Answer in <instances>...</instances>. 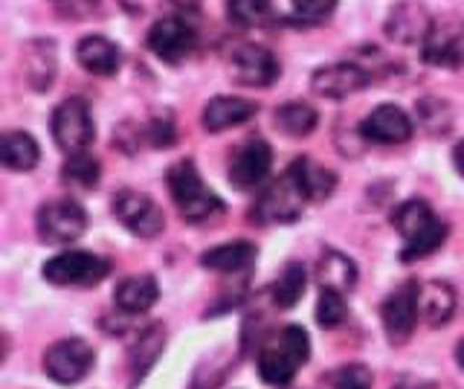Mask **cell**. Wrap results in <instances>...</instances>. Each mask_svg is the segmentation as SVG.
I'll return each mask as SVG.
<instances>
[{"mask_svg": "<svg viewBox=\"0 0 464 389\" xmlns=\"http://www.w3.org/2000/svg\"><path fill=\"white\" fill-rule=\"evenodd\" d=\"M287 169L294 171V178L302 186V192L308 200H325L334 195V190H337V175L325 166H316L314 160H308V157L294 160Z\"/></svg>", "mask_w": 464, "mask_h": 389, "instance_id": "26", "label": "cell"}, {"mask_svg": "<svg viewBox=\"0 0 464 389\" xmlns=\"http://www.w3.org/2000/svg\"><path fill=\"white\" fill-rule=\"evenodd\" d=\"M256 244L250 241H229L221 244V248H212L200 256V265L207 270H218V273H241V270H250L256 262Z\"/></svg>", "mask_w": 464, "mask_h": 389, "instance_id": "24", "label": "cell"}, {"mask_svg": "<svg viewBox=\"0 0 464 389\" xmlns=\"http://www.w3.org/2000/svg\"><path fill=\"white\" fill-rule=\"evenodd\" d=\"M55 4H62V0H55Z\"/></svg>", "mask_w": 464, "mask_h": 389, "instance_id": "42", "label": "cell"}, {"mask_svg": "<svg viewBox=\"0 0 464 389\" xmlns=\"http://www.w3.org/2000/svg\"><path fill=\"white\" fill-rule=\"evenodd\" d=\"M308 204L302 186L296 183L294 171H285V175L276 180L273 186H267L265 195H258L256 207H253V221L256 224H294L302 207Z\"/></svg>", "mask_w": 464, "mask_h": 389, "instance_id": "7", "label": "cell"}, {"mask_svg": "<svg viewBox=\"0 0 464 389\" xmlns=\"http://www.w3.org/2000/svg\"><path fill=\"white\" fill-rule=\"evenodd\" d=\"M343 320H345V294L323 287L316 302V323L323 328H337L343 326Z\"/></svg>", "mask_w": 464, "mask_h": 389, "instance_id": "33", "label": "cell"}, {"mask_svg": "<svg viewBox=\"0 0 464 389\" xmlns=\"http://www.w3.org/2000/svg\"><path fill=\"white\" fill-rule=\"evenodd\" d=\"M120 4L125 12H130V15H145V12L157 9L160 0H120Z\"/></svg>", "mask_w": 464, "mask_h": 389, "instance_id": "37", "label": "cell"}, {"mask_svg": "<svg viewBox=\"0 0 464 389\" xmlns=\"http://www.w3.org/2000/svg\"><path fill=\"white\" fill-rule=\"evenodd\" d=\"M174 4H180V6H198V0H174Z\"/></svg>", "mask_w": 464, "mask_h": 389, "instance_id": "41", "label": "cell"}, {"mask_svg": "<svg viewBox=\"0 0 464 389\" xmlns=\"http://www.w3.org/2000/svg\"><path fill=\"white\" fill-rule=\"evenodd\" d=\"M62 178L72 186H82V190H93L102 178V166L96 157L79 151V154H70V160L62 169Z\"/></svg>", "mask_w": 464, "mask_h": 389, "instance_id": "31", "label": "cell"}, {"mask_svg": "<svg viewBox=\"0 0 464 389\" xmlns=\"http://www.w3.org/2000/svg\"><path fill=\"white\" fill-rule=\"evenodd\" d=\"M163 349H166V328L163 326L154 323L145 331H140V337L134 340V345H130V357H128V369H130L134 384L145 378V372L157 364V357Z\"/></svg>", "mask_w": 464, "mask_h": 389, "instance_id": "25", "label": "cell"}, {"mask_svg": "<svg viewBox=\"0 0 464 389\" xmlns=\"http://www.w3.org/2000/svg\"><path fill=\"white\" fill-rule=\"evenodd\" d=\"M273 120L276 128L287 137H308L314 134V128L319 122L316 111L308 102H285L282 108H276Z\"/></svg>", "mask_w": 464, "mask_h": 389, "instance_id": "29", "label": "cell"}, {"mask_svg": "<svg viewBox=\"0 0 464 389\" xmlns=\"http://www.w3.org/2000/svg\"><path fill=\"white\" fill-rule=\"evenodd\" d=\"M290 6H294V18L299 24H323L334 15V9H337V0H290Z\"/></svg>", "mask_w": 464, "mask_h": 389, "instance_id": "35", "label": "cell"}, {"mask_svg": "<svg viewBox=\"0 0 464 389\" xmlns=\"http://www.w3.org/2000/svg\"><path fill=\"white\" fill-rule=\"evenodd\" d=\"M372 76L354 62H337L328 67L314 70L311 76V91L323 99H345L362 88H369Z\"/></svg>", "mask_w": 464, "mask_h": 389, "instance_id": "15", "label": "cell"}, {"mask_svg": "<svg viewBox=\"0 0 464 389\" xmlns=\"http://www.w3.org/2000/svg\"><path fill=\"white\" fill-rule=\"evenodd\" d=\"M453 163H456V171L464 178V140H461L459 146L453 149Z\"/></svg>", "mask_w": 464, "mask_h": 389, "instance_id": "38", "label": "cell"}, {"mask_svg": "<svg viewBox=\"0 0 464 389\" xmlns=\"http://www.w3.org/2000/svg\"><path fill=\"white\" fill-rule=\"evenodd\" d=\"M418 311L430 328H441L456 314V291L447 282H424L418 287Z\"/></svg>", "mask_w": 464, "mask_h": 389, "instance_id": "20", "label": "cell"}, {"mask_svg": "<svg viewBox=\"0 0 464 389\" xmlns=\"http://www.w3.org/2000/svg\"><path fill=\"white\" fill-rule=\"evenodd\" d=\"M93 364H96L93 345L82 337H64L44 352V372L62 386H76L79 381H84Z\"/></svg>", "mask_w": 464, "mask_h": 389, "instance_id": "6", "label": "cell"}, {"mask_svg": "<svg viewBox=\"0 0 464 389\" xmlns=\"http://www.w3.org/2000/svg\"><path fill=\"white\" fill-rule=\"evenodd\" d=\"M171 200L178 204L180 215L188 224H207L212 219H221L227 212L224 200L218 198L207 183L200 180L192 160H178L166 175Z\"/></svg>", "mask_w": 464, "mask_h": 389, "instance_id": "3", "label": "cell"}, {"mask_svg": "<svg viewBox=\"0 0 464 389\" xmlns=\"http://www.w3.org/2000/svg\"><path fill=\"white\" fill-rule=\"evenodd\" d=\"M316 282L328 291L352 294L357 285V265L340 250H325L316 265Z\"/></svg>", "mask_w": 464, "mask_h": 389, "instance_id": "22", "label": "cell"}, {"mask_svg": "<svg viewBox=\"0 0 464 389\" xmlns=\"http://www.w3.org/2000/svg\"><path fill=\"white\" fill-rule=\"evenodd\" d=\"M392 224L403 236L406 248L401 250V262H415L444 248L447 241V224L430 209L427 200H406L392 215Z\"/></svg>", "mask_w": 464, "mask_h": 389, "instance_id": "2", "label": "cell"}, {"mask_svg": "<svg viewBox=\"0 0 464 389\" xmlns=\"http://www.w3.org/2000/svg\"><path fill=\"white\" fill-rule=\"evenodd\" d=\"M311 340L302 326H285L261 343L258 352V374L267 386H287L296 372L308 364Z\"/></svg>", "mask_w": 464, "mask_h": 389, "instance_id": "1", "label": "cell"}, {"mask_svg": "<svg viewBox=\"0 0 464 389\" xmlns=\"http://www.w3.org/2000/svg\"><path fill=\"white\" fill-rule=\"evenodd\" d=\"M273 166V151L265 140H246L241 146L232 151L229 157V183L238 186V190H256V186L270 175Z\"/></svg>", "mask_w": 464, "mask_h": 389, "instance_id": "14", "label": "cell"}, {"mask_svg": "<svg viewBox=\"0 0 464 389\" xmlns=\"http://www.w3.org/2000/svg\"><path fill=\"white\" fill-rule=\"evenodd\" d=\"M41 273L50 285H58V287H91L108 277L111 262L96 253L67 250L62 256H53Z\"/></svg>", "mask_w": 464, "mask_h": 389, "instance_id": "4", "label": "cell"}, {"mask_svg": "<svg viewBox=\"0 0 464 389\" xmlns=\"http://www.w3.org/2000/svg\"><path fill=\"white\" fill-rule=\"evenodd\" d=\"M395 389H432L430 384H420V381H410V378H406V381H401Z\"/></svg>", "mask_w": 464, "mask_h": 389, "instance_id": "39", "label": "cell"}, {"mask_svg": "<svg viewBox=\"0 0 464 389\" xmlns=\"http://www.w3.org/2000/svg\"><path fill=\"white\" fill-rule=\"evenodd\" d=\"M418 122L424 125L430 134H447L453 117H450V108L444 102H439V99H420L418 102Z\"/></svg>", "mask_w": 464, "mask_h": 389, "instance_id": "34", "label": "cell"}, {"mask_svg": "<svg viewBox=\"0 0 464 389\" xmlns=\"http://www.w3.org/2000/svg\"><path fill=\"white\" fill-rule=\"evenodd\" d=\"M418 287L415 282H403L401 287H395L381 306V320H383V328L389 340L401 345L412 337V331L418 326Z\"/></svg>", "mask_w": 464, "mask_h": 389, "instance_id": "11", "label": "cell"}, {"mask_svg": "<svg viewBox=\"0 0 464 389\" xmlns=\"http://www.w3.org/2000/svg\"><path fill=\"white\" fill-rule=\"evenodd\" d=\"M372 384H374V374L362 364H345L319 378V389H372Z\"/></svg>", "mask_w": 464, "mask_h": 389, "instance_id": "30", "label": "cell"}, {"mask_svg": "<svg viewBox=\"0 0 464 389\" xmlns=\"http://www.w3.org/2000/svg\"><path fill=\"white\" fill-rule=\"evenodd\" d=\"M304 285H308V273H304V265L287 262L285 270L279 273V279H276L273 287H270L273 306L282 308V311H290L304 297Z\"/></svg>", "mask_w": 464, "mask_h": 389, "instance_id": "28", "label": "cell"}, {"mask_svg": "<svg viewBox=\"0 0 464 389\" xmlns=\"http://www.w3.org/2000/svg\"><path fill=\"white\" fill-rule=\"evenodd\" d=\"M38 236L47 244H70L84 236L87 229V212L76 200H50L38 209Z\"/></svg>", "mask_w": 464, "mask_h": 389, "instance_id": "9", "label": "cell"}, {"mask_svg": "<svg viewBox=\"0 0 464 389\" xmlns=\"http://www.w3.org/2000/svg\"><path fill=\"white\" fill-rule=\"evenodd\" d=\"M157 299H160V287H157V279L149 277V273L128 277L113 291V302L122 314H145L157 306Z\"/></svg>", "mask_w": 464, "mask_h": 389, "instance_id": "21", "label": "cell"}, {"mask_svg": "<svg viewBox=\"0 0 464 389\" xmlns=\"http://www.w3.org/2000/svg\"><path fill=\"white\" fill-rule=\"evenodd\" d=\"M432 26V18L427 15V9L412 0H403V4L392 6L389 18H386V35L398 44H424V38Z\"/></svg>", "mask_w": 464, "mask_h": 389, "instance_id": "17", "label": "cell"}, {"mask_svg": "<svg viewBox=\"0 0 464 389\" xmlns=\"http://www.w3.org/2000/svg\"><path fill=\"white\" fill-rule=\"evenodd\" d=\"M456 364L464 369V340H459V345H456Z\"/></svg>", "mask_w": 464, "mask_h": 389, "instance_id": "40", "label": "cell"}, {"mask_svg": "<svg viewBox=\"0 0 464 389\" xmlns=\"http://www.w3.org/2000/svg\"><path fill=\"white\" fill-rule=\"evenodd\" d=\"M412 131H415L412 120L406 117V111L398 105L374 108L360 125L362 140L377 142V146H401V142H406L412 137Z\"/></svg>", "mask_w": 464, "mask_h": 389, "instance_id": "16", "label": "cell"}, {"mask_svg": "<svg viewBox=\"0 0 464 389\" xmlns=\"http://www.w3.org/2000/svg\"><path fill=\"white\" fill-rule=\"evenodd\" d=\"M145 140H149V146L151 149H169L171 142H174V125H171V120L166 117H154L149 125H145Z\"/></svg>", "mask_w": 464, "mask_h": 389, "instance_id": "36", "label": "cell"}, {"mask_svg": "<svg viewBox=\"0 0 464 389\" xmlns=\"http://www.w3.org/2000/svg\"><path fill=\"white\" fill-rule=\"evenodd\" d=\"M195 30L178 15L160 18L149 30V50L166 64H180L183 59H188L195 50Z\"/></svg>", "mask_w": 464, "mask_h": 389, "instance_id": "12", "label": "cell"}, {"mask_svg": "<svg viewBox=\"0 0 464 389\" xmlns=\"http://www.w3.org/2000/svg\"><path fill=\"white\" fill-rule=\"evenodd\" d=\"M227 15L238 26L265 24L270 15V0H227Z\"/></svg>", "mask_w": 464, "mask_h": 389, "instance_id": "32", "label": "cell"}, {"mask_svg": "<svg viewBox=\"0 0 464 389\" xmlns=\"http://www.w3.org/2000/svg\"><path fill=\"white\" fill-rule=\"evenodd\" d=\"M256 102H246V99L238 96H215L203 108V128L209 134H221L227 128L244 125L246 120L256 117Z\"/></svg>", "mask_w": 464, "mask_h": 389, "instance_id": "19", "label": "cell"}, {"mask_svg": "<svg viewBox=\"0 0 464 389\" xmlns=\"http://www.w3.org/2000/svg\"><path fill=\"white\" fill-rule=\"evenodd\" d=\"M0 160L12 171H33L41 160V149L29 134L9 131L0 140Z\"/></svg>", "mask_w": 464, "mask_h": 389, "instance_id": "27", "label": "cell"}, {"mask_svg": "<svg viewBox=\"0 0 464 389\" xmlns=\"http://www.w3.org/2000/svg\"><path fill=\"white\" fill-rule=\"evenodd\" d=\"M279 73L282 64L276 62V55L258 44H244L229 59V76L244 88H270Z\"/></svg>", "mask_w": 464, "mask_h": 389, "instance_id": "13", "label": "cell"}, {"mask_svg": "<svg viewBox=\"0 0 464 389\" xmlns=\"http://www.w3.org/2000/svg\"><path fill=\"white\" fill-rule=\"evenodd\" d=\"M24 76L35 91H50L55 79V44L53 41H29L24 47Z\"/></svg>", "mask_w": 464, "mask_h": 389, "instance_id": "23", "label": "cell"}, {"mask_svg": "<svg viewBox=\"0 0 464 389\" xmlns=\"http://www.w3.org/2000/svg\"><path fill=\"white\" fill-rule=\"evenodd\" d=\"M50 128H53L55 146L62 149V151H67V154L84 151L93 142V137H96L93 113H91V108H87L84 99H79V96L64 99V102L53 111Z\"/></svg>", "mask_w": 464, "mask_h": 389, "instance_id": "5", "label": "cell"}, {"mask_svg": "<svg viewBox=\"0 0 464 389\" xmlns=\"http://www.w3.org/2000/svg\"><path fill=\"white\" fill-rule=\"evenodd\" d=\"M76 62L91 76L108 79V76H116V70L122 67V50L102 35H87L76 44Z\"/></svg>", "mask_w": 464, "mask_h": 389, "instance_id": "18", "label": "cell"}, {"mask_svg": "<svg viewBox=\"0 0 464 389\" xmlns=\"http://www.w3.org/2000/svg\"><path fill=\"white\" fill-rule=\"evenodd\" d=\"M420 59L432 67H459L464 62V24L459 18L432 21L424 44H420Z\"/></svg>", "mask_w": 464, "mask_h": 389, "instance_id": "10", "label": "cell"}, {"mask_svg": "<svg viewBox=\"0 0 464 389\" xmlns=\"http://www.w3.org/2000/svg\"><path fill=\"white\" fill-rule=\"evenodd\" d=\"M116 221H120L128 233H134L140 238H157L166 229V215L160 209L149 195L134 192V190H122L113 195L111 204Z\"/></svg>", "mask_w": 464, "mask_h": 389, "instance_id": "8", "label": "cell"}]
</instances>
